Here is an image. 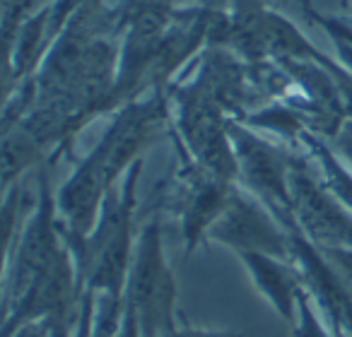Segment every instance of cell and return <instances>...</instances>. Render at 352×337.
<instances>
[{
  "instance_id": "obj_11",
  "label": "cell",
  "mask_w": 352,
  "mask_h": 337,
  "mask_svg": "<svg viewBox=\"0 0 352 337\" xmlns=\"http://www.w3.org/2000/svg\"><path fill=\"white\" fill-rule=\"evenodd\" d=\"M75 321H78V311H75V313H65V316L54 318V330H51V337H70Z\"/></svg>"
},
{
  "instance_id": "obj_2",
  "label": "cell",
  "mask_w": 352,
  "mask_h": 337,
  "mask_svg": "<svg viewBox=\"0 0 352 337\" xmlns=\"http://www.w3.org/2000/svg\"><path fill=\"white\" fill-rule=\"evenodd\" d=\"M126 306L133 311L142 337H166L176 327V279L162 248L160 222H147L133 251L126 282Z\"/></svg>"
},
{
  "instance_id": "obj_12",
  "label": "cell",
  "mask_w": 352,
  "mask_h": 337,
  "mask_svg": "<svg viewBox=\"0 0 352 337\" xmlns=\"http://www.w3.org/2000/svg\"><path fill=\"white\" fill-rule=\"evenodd\" d=\"M118 337H142L140 325H138L135 316H133V311L126 303H123V321H121V335Z\"/></svg>"
},
{
  "instance_id": "obj_8",
  "label": "cell",
  "mask_w": 352,
  "mask_h": 337,
  "mask_svg": "<svg viewBox=\"0 0 352 337\" xmlns=\"http://www.w3.org/2000/svg\"><path fill=\"white\" fill-rule=\"evenodd\" d=\"M323 255L328 258V263L336 268V272L340 275V279L347 284V289L352 292V248H321Z\"/></svg>"
},
{
  "instance_id": "obj_1",
  "label": "cell",
  "mask_w": 352,
  "mask_h": 337,
  "mask_svg": "<svg viewBox=\"0 0 352 337\" xmlns=\"http://www.w3.org/2000/svg\"><path fill=\"white\" fill-rule=\"evenodd\" d=\"M138 181V166H133L123 183L121 198L104 205L97 226L85 241L78 255L82 289L94 297H126V282L133 263V188Z\"/></svg>"
},
{
  "instance_id": "obj_6",
  "label": "cell",
  "mask_w": 352,
  "mask_h": 337,
  "mask_svg": "<svg viewBox=\"0 0 352 337\" xmlns=\"http://www.w3.org/2000/svg\"><path fill=\"white\" fill-rule=\"evenodd\" d=\"M239 258L265 301L278 311L285 323L292 325L297 316V299L304 289L302 275L292 260L275 258L268 253H239Z\"/></svg>"
},
{
  "instance_id": "obj_4",
  "label": "cell",
  "mask_w": 352,
  "mask_h": 337,
  "mask_svg": "<svg viewBox=\"0 0 352 337\" xmlns=\"http://www.w3.org/2000/svg\"><path fill=\"white\" fill-rule=\"evenodd\" d=\"M212 241L234 248L236 253H268L289 260V234L254 200L232 188L227 207L208 231Z\"/></svg>"
},
{
  "instance_id": "obj_10",
  "label": "cell",
  "mask_w": 352,
  "mask_h": 337,
  "mask_svg": "<svg viewBox=\"0 0 352 337\" xmlns=\"http://www.w3.org/2000/svg\"><path fill=\"white\" fill-rule=\"evenodd\" d=\"M51 330H54V318H44V321L25 323L8 337H51Z\"/></svg>"
},
{
  "instance_id": "obj_3",
  "label": "cell",
  "mask_w": 352,
  "mask_h": 337,
  "mask_svg": "<svg viewBox=\"0 0 352 337\" xmlns=\"http://www.w3.org/2000/svg\"><path fill=\"white\" fill-rule=\"evenodd\" d=\"M289 210L304 236L318 248H352V217L302 166L289 169Z\"/></svg>"
},
{
  "instance_id": "obj_7",
  "label": "cell",
  "mask_w": 352,
  "mask_h": 337,
  "mask_svg": "<svg viewBox=\"0 0 352 337\" xmlns=\"http://www.w3.org/2000/svg\"><path fill=\"white\" fill-rule=\"evenodd\" d=\"M289 327H292V337H338L333 332V327H326V323L321 321L307 287L302 289V294L297 299V316H294Z\"/></svg>"
},
{
  "instance_id": "obj_5",
  "label": "cell",
  "mask_w": 352,
  "mask_h": 337,
  "mask_svg": "<svg viewBox=\"0 0 352 337\" xmlns=\"http://www.w3.org/2000/svg\"><path fill=\"white\" fill-rule=\"evenodd\" d=\"M230 135L234 145L236 166H239V174H244L246 183L261 198H265V202L278 212L283 222L292 217V210H289V169L292 166L273 147L249 135L246 130L232 128Z\"/></svg>"
},
{
  "instance_id": "obj_9",
  "label": "cell",
  "mask_w": 352,
  "mask_h": 337,
  "mask_svg": "<svg viewBox=\"0 0 352 337\" xmlns=\"http://www.w3.org/2000/svg\"><path fill=\"white\" fill-rule=\"evenodd\" d=\"M166 337H244L236 330H206V327L176 325Z\"/></svg>"
}]
</instances>
